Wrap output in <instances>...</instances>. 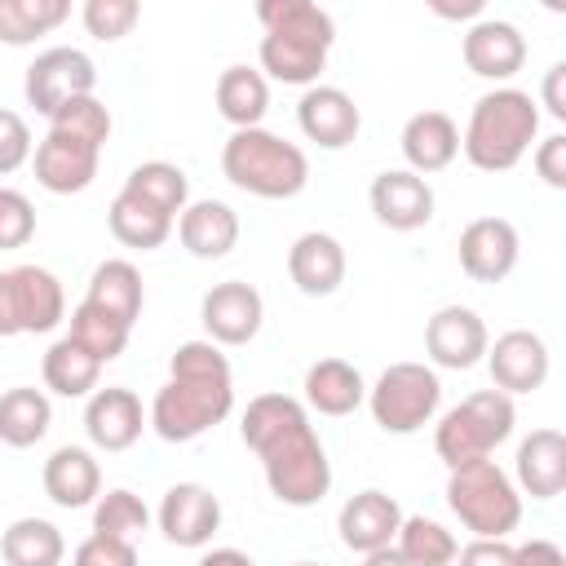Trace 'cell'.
Wrapping results in <instances>:
<instances>
[{"instance_id":"obj_1","label":"cell","mask_w":566,"mask_h":566,"mask_svg":"<svg viewBox=\"0 0 566 566\" xmlns=\"http://www.w3.org/2000/svg\"><path fill=\"white\" fill-rule=\"evenodd\" d=\"M243 442L256 451L274 500L287 509H310L332 486V460L292 394H256L239 424Z\"/></svg>"},{"instance_id":"obj_2","label":"cell","mask_w":566,"mask_h":566,"mask_svg":"<svg viewBox=\"0 0 566 566\" xmlns=\"http://www.w3.org/2000/svg\"><path fill=\"white\" fill-rule=\"evenodd\" d=\"M234 407L230 363L212 340L177 345L168 363V380L150 402V424L164 442H190L221 424Z\"/></svg>"},{"instance_id":"obj_3","label":"cell","mask_w":566,"mask_h":566,"mask_svg":"<svg viewBox=\"0 0 566 566\" xmlns=\"http://www.w3.org/2000/svg\"><path fill=\"white\" fill-rule=\"evenodd\" d=\"M256 18L265 27L261 49H256L261 71L274 75L279 84H314L336 40L332 13L310 0H261Z\"/></svg>"},{"instance_id":"obj_4","label":"cell","mask_w":566,"mask_h":566,"mask_svg":"<svg viewBox=\"0 0 566 566\" xmlns=\"http://www.w3.org/2000/svg\"><path fill=\"white\" fill-rule=\"evenodd\" d=\"M111 111L97 97H75L49 115V137L35 146V181L53 195H80L97 177Z\"/></svg>"},{"instance_id":"obj_5","label":"cell","mask_w":566,"mask_h":566,"mask_svg":"<svg viewBox=\"0 0 566 566\" xmlns=\"http://www.w3.org/2000/svg\"><path fill=\"white\" fill-rule=\"evenodd\" d=\"M539 133V111L535 97L522 88H491L473 102L469 128L460 137L464 155L482 172H509L535 142Z\"/></svg>"},{"instance_id":"obj_6","label":"cell","mask_w":566,"mask_h":566,"mask_svg":"<svg viewBox=\"0 0 566 566\" xmlns=\"http://www.w3.org/2000/svg\"><path fill=\"white\" fill-rule=\"evenodd\" d=\"M221 172L256 199H292L310 181V159L296 142L270 128H234L221 146Z\"/></svg>"},{"instance_id":"obj_7","label":"cell","mask_w":566,"mask_h":566,"mask_svg":"<svg viewBox=\"0 0 566 566\" xmlns=\"http://www.w3.org/2000/svg\"><path fill=\"white\" fill-rule=\"evenodd\" d=\"M447 504L460 517V526L473 531V539H504L522 522V495H517L513 478L491 455L451 469Z\"/></svg>"},{"instance_id":"obj_8","label":"cell","mask_w":566,"mask_h":566,"mask_svg":"<svg viewBox=\"0 0 566 566\" xmlns=\"http://www.w3.org/2000/svg\"><path fill=\"white\" fill-rule=\"evenodd\" d=\"M513 398L500 389H478L464 402H455L438 429H433V451L447 469H460L469 460H486L509 433H513Z\"/></svg>"},{"instance_id":"obj_9","label":"cell","mask_w":566,"mask_h":566,"mask_svg":"<svg viewBox=\"0 0 566 566\" xmlns=\"http://www.w3.org/2000/svg\"><path fill=\"white\" fill-rule=\"evenodd\" d=\"M442 402V380L424 363H394L367 389V407L385 433H416L433 420Z\"/></svg>"},{"instance_id":"obj_10","label":"cell","mask_w":566,"mask_h":566,"mask_svg":"<svg viewBox=\"0 0 566 566\" xmlns=\"http://www.w3.org/2000/svg\"><path fill=\"white\" fill-rule=\"evenodd\" d=\"M93 84H97V66L84 49H71V44H57V49H44L31 66H27V102L40 111V115H53L62 111L66 102L75 97H93Z\"/></svg>"},{"instance_id":"obj_11","label":"cell","mask_w":566,"mask_h":566,"mask_svg":"<svg viewBox=\"0 0 566 566\" xmlns=\"http://www.w3.org/2000/svg\"><path fill=\"white\" fill-rule=\"evenodd\" d=\"M199 318H203V332H208L212 345H248L261 332L265 301H261V292L252 283L226 279V283H212L203 292Z\"/></svg>"},{"instance_id":"obj_12","label":"cell","mask_w":566,"mask_h":566,"mask_svg":"<svg viewBox=\"0 0 566 566\" xmlns=\"http://www.w3.org/2000/svg\"><path fill=\"white\" fill-rule=\"evenodd\" d=\"M221 526V500L203 482H177L159 500V531L177 548H203Z\"/></svg>"},{"instance_id":"obj_13","label":"cell","mask_w":566,"mask_h":566,"mask_svg":"<svg viewBox=\"0 0 566 566\" xmlns=\"http://www.w3.org/2000/svg\"><path fill=\"white\" fill-rule=\"evenodd\" d=\"M486 367L500 394H531L548 380V345L539 332L513 327L504 336H495V345H486Z\"/></svg>"},{"instance_id":"obj_14","label":"cell","mask_w":566,"mask_h":566,"mask_svg":"<svg viewBox=\"0 0 566 566\" xmlns=\"http://www.w3.org/2000/svg\"><path fill=\"white\" fill-rule=\"evenodd\" d=\"M486 323L478 318V310L469 305H442L429 323H424V349L438 367H451V371H464L473 367L478 358H486Z\"/></svg>"},{"instance_id":"obj_15","label":"cell","mask_w":566,"mask_h":566,"mask_svg":"<svg viewBox=\"0 0 566 566\" xmlns=\"http://www.w3.org/2000/svg\"><path fill=\"white\" fill-rule=\"evenodd\" d=\"M296 124L310 142H318L323 150H340L358 137L363 128V115L354 106V97L336 84H310L296 102Z\"/></svg>"},{"instance_id":"obj_16","label":"cell","mask_w":566,"mask_h":566,"mask_svg":"<svg viewBox=\"0 0 566 566\" xmlns=\"http://www.w3.org/2000/svg\"><path fill=\"white\" fill-rule=\"evenodd\" d=\"M398 526H402L398 500L385 495V491H376V486L349 495V500L340 504V513H336L340 544H345L349 553H363V557L376 553V548H389L394 535H398Z\"/></svg>"},{"instance_id":"obj_17","label":"cell","mask_w":566,"mask_h":566,"mask_svg":"<svg viewBox=\"0 0 566 566\" xmlns=\"http://www.w3.org/2000/svg\"><path fill=\"white\" fill-rule=\"evenodd\" d=\"M367 199H371L376 221L389 226V230H402V234H407V230H420V226L433 221V186H429L424 177H416L411 168H389V172H380V177L371 181Z\"/></svg>"},{"instance_id":"obj_18","label":"cell","mask_w":566,"mask_h":566,"mask_svg":"<svg viewBox=\"0 0 566 566\" xmlns=\"http://www.w3.org/2000/svg\"><path fill=\"white\" fill-rule=\"evenodd\" d=\"M517 265V230L504 217H478L460 230V270L478 283H500Z\"/></svg>"},{"instance_id":"obj_19","label":"cell","mask_w":566,"mask_h":566,"mask_svg":"<svg viewBox=\"0 0 566 566\" xmlns=\"http://www.w3.org/2000/svg\"><path fill=\"white\" fill-rule=\"evenodd\" d=\"M464 66L482 80H513L526 62V35L504 18H478L464 31Z\"/></svg>"},{"instance_id":"obj_20","label":"cell","mask_w":566,"mask_h":566,"mask_svg":"<svg viewBox=\"0 0 566 566\" xmlns=\"http://www.w3.org/2000/svg\"><path fill=\"white\" fill-rule=\"evenodd\" d=\"M142 398L124 385H106V389H93L88 394V407H84V429H88V442L102 447V451H128L137 438H142Z\"/></svg>"},{"instance_id":"obj_21","label":"cell","mask_w":566,"mask_h":566,"mask_svg":"<svg viewBox=\"0 0 566 566\" xmlns=\"http://www.w3.org/2000/svg\"><path fill=\"white\" fill-rule=\"evenodd\" d=\"M4 283H9L18 332H53L66 318L62 283L49 270H40V265H13V270H4Z\"/></svg>"},{"instance_id":"obj_22","label":"cell","mask_w":566,"mask_h":566,"mask_svg":"<svg viewBox=\"0 0 566 566\" xmlns=\"http://www.w3.org/2000/svg\"><path fill=\"white\" fill-rule=\"evenodd\" d=\"M287 274L305 296H332L345 283V248L327 230H305L287 248Z\"/></svg>"},{"instance_id":"obj_23","label":"cell","mask_w":566,"mask_h":566,"mask_svg":"<svg viewBox=\"0 0 566 566\" xmlns=\"http://www.w3.org/2000/svg\"><path fill=\"white\" fill-rule=\"evenodd\" d=\"M177 239H181V248L190 256L217 261V256H226L239 243V217L221 199H195L177 217Z\"/></svg>"},{"instance_id":"obj_24","label":"cell","mask_w":566,"mask_h":566,"mask_svg":"<svg viewBox=\"0 0 566 566\" xmlns=\"http://www.w3.org/2000/svg\"><path fill=\"white\" fill-rule=\"evenodd\" d=\"M460 155V128L447 111H416L402 124V159L411 164L416 177L442 172Z\"/></svg>"},{"instance_id":"obj_25","label":"cell","mask_w":566,"mask_h":566,"mask_svg":"<svg viewBox=\"0 0 566 566\" xmlns=\"http://www.w3.org/2000/svg\"><path fill=\"white\" fill-rule=\"evenodd\" d=\"M517 486L531 500H553L566 486V438L557 429H535L517 447Z\"/></svg>"},{"instance_id":"obj_26","label":"cell","mask_w":566,"mask_h":566,"mask_svg":"<svg viewBox=\"0 0 566 566\" xmlns=\"http://www.w3.org/2000/svg\"><path fill=\"white\" fill-rule=\"evenodd\" d=\"M44 495L57 509H84L102 495V469L84 447H57L44 460Z\"/></svg>"},{"instance_id":"obj_27","label":"cell","mask_w":566,"mask_h":566,"mask_svg":"<svg viewBox=\"0 0 566 566\" xmlns=\"http://www.w3.org/2000/svg\"><path fill=\"white\" fill-rule=\"evenodd\" d=\"M363 398H367L363 371L354 363H345V358H318L305 371V402L318 416H349Z\"/></svg>"},{"instance_id":"obj_28","label":"cell","mask_w":566,"mask_h":566,"mask_svg":"<svg viewBox=\"0 0 566 566\" xmlns=\"http://www.w3.org/2000/svg\"><path fill=\"white\" fill-rule=\"evenodd\" d=\"M217 111L234 128H261L270 111V84L252 66H226L217 80Z\"/></svg>"},{"instance_id":"obj_29","label":"cell","mask_w":566,"mask_h":566,"mask_svg":"<svg viewBox=\"0 0 566 566\" xmlns=\"http://www.w3.org/2000/svg\"><path fill=\"white\" fill-rule=\"evenodd\" d=\"M106 221H111V234H115L124 248H142V252L159 248V243L172 234V217L159 212L155 203H146V199L133 195V190H119V195L111 199Z\"/></svg>"},{"instance_id":"obj_30","label":"cell","mask_w":566,"mask_h":566,"mask_svg":"<svg viewBox=\"0 0 566 566\" xmlns=\"http://www.w3.org/2000/svg\"><path fill=\"white\" fill-rule=\"evenodd\" d=\"M53 424V407L44 398V389L18 385L9 394H0V442L4 447H35Z\"/></svg>"},{"instance_id":"obj_31","label":"cell","mask_w":566,"mask_h":566,"mask_svg":"<svg viewBox=\"0 0 566 566\" xmlns=\"http://www.w3.org/2000/svg\"><path fill=\"white\" fill-rule=\"evenodd\" d=\"M84 301H93V305H102L106 314H115L119 323H137V314H142V274H137V265L133 261H102L97 270H93V279H88V296Z\"/></svg>"},{"instance_id":"obj_32","label":"cell","mask_w":566,"mask_h":566,"mask_svg":"<svg viewBox=\"0 0 566 566\" xmlns=\"http://www.w3.org/2000/svg\"><path fill=\"white\" fill-rule=\"evenodd\" d=\"M97 376H102V363L71 336L53 340L49 354H44V385L62 398H84L97 389Z\"/></svg>"},{"instance_id":"obj_33","label":"cell","mask_w":566,"mask_h":566,"mask_svg":"<svg viewBox=\"0 0 566 566\" xmlns=\"http://www.w3.org/2000/svg\"><path fill=\"white\" fill-rule=\"evenodd\" d=\"M0 553L9 566H62L66 539L53 522L44 517H18L4 535H0Z\"/></svg>"},{"instance_id":"obj_34","label":"cell","mask_w":566,"mask_h":566,"mask_svg":"<svg viewBox=\"0 0 566 566\" xmlns=\"http://www.w3.org/2000/svg\"><path fill=\"white\" fill-rule=\"evenodd\" d=\"M71 18L66 0H0V44H31Z\"/></svg>"},{"instance_id":"obj_35","label":"cell","mask_w":566,"mask_h":566,"mask_svg":"<svg viewBox=\"0 0 566 566\" xmlns=\"http://www.w3.org/2000/svg\"><path fill=\"white\" fill-rule=\"evenodd\" d=\"M124 190L142 195L146 203H155V208L168 212L172 221L181 217V208H186V199H190V181H186V172H181L177 164H168V159H146V164H137V168L128 172Z\"/></svg>"},{"instance_id":"obj_36","label":"cell","mask_w":566,"mask_h":566,"mask_svg":"<svg viewBox=\"0 0 566 566\" xmlns=\"http://www.w3.org/2000/svg\"><path fill=\"white\" fill-rule=\"evenodd\" d=\"M128 323H119L115 314H106L102 305H93V301H80L75 310H71V340H80L97 363H111V358H119L124 354V345H128Z\"/></svg>"},{"instance_id":"obj_37","label":"cell","mask_w":566,"mask_h":566,"mask_svg":"<svg viewBox=\"0 0 566 566\" xmlns=\"http://www.w3.org/2000/svg\"><path fill=\"white\" fill-rule=\"evenodd\" d=\"M394 548L411 566H451L455 553H460L455 535L442 522H433V517H402V526L394 535Z\"/></svg>"},{"instance_id":"obj_38","label":"cell","mask_w":566,"mask_h":566,"mask_svg":"<svg viewBox=\"0 0 566 566\" xmlns=\"http://www.w3.org/2000/svg\"><path fill=\"white\" fill-rule=\"evenodd\" d=\"M146 526H150V513H146L142 495L115 486V491H106V495L93 500V531H97V535L133 539V535H142Z\"/></svg>"},{"instance_id":"obj_39","label":"cell","mask_w":566,"mask_h":566,"mask_svg":"<svg viewBox=\"0 0 566 566\" xmlns=\"http://www.w3.org/2000/svg\"><path fill=\"white\" fill-rule=\"evenodd\" d=\"M80 18H84V31L93 40H124L137 27L142 4L137 0H84Z\"/></svg>"},{"instance_id":"obj_40","label":"cell","mask_w":566,"mask_h":566,"mask_svg":"<svg viewBox=\"0 0 566 566\" xmlns=\"http://www.w3.org/2000/svg\"><path fill=\"white\" fill-rule=\"evenodd\" d=\"M35 234V208L22 190L0 186V248H22Z\"/></svg>"},{"instance_id":"obj_41","label":"cell","mask_w":566,"mask_h":566,"mask_svg":"<svg viewBox=\"0 0 566 566\" xmlns=\"http://www.w3.org/2000/svg\"><path fill=\"white\" fill-rule=\"evenodd\" d=\"M27 159H31V128L18 111L0 106V177L18 172Z\"/></svg>"},{"instance_id":"obj_42","label":"cell","mask_w":566,"mask_h":566,"mask_svg":"<svg viewBox=\"0 0 566 566\" xmlns=\"http://www.w3.org/2000/svg\"><path fill=\"white\" fill-rule=\"evenodd\" d=\"M75 566H137V548L133 539H115V535H88L75 548Z\"/></svg>"},{"instance_id":"obj_43","label":"cell","mask_w":566,"mask_h":566,"mask_svg":"<svg viewBox=\"0 0 566 566\" xmlns=\"http://www.w3.org/2000/svg\"><path fill=\"white\" fill-rule=\"evenodd\" d=\"M535 172L544 177V186L566 190V133H553L535 146Z\"/></svg>"},{"instance_id":"obj_44","label":"cell","mask_w":566,"mask_h":566,"mask_svg":"<svg viewBox=\"0 0 566 566\" xmlns=\"http://www.w3.org/2000/svg\"><path fill=\"white\" fill-rule=\"evenodd\" d=\"M460 566H513V544L504 539H473L455 553Z\"/></svg>"},{"instance_id":"obj_45","label":"cell","mask_w":566,"mask_h":566,"mask_svg":"<svg viewBox=\"0 0 566 566\" xmlns=\"http://www.w3.org/2000/svg\"><path fill=\"white\" fill-rule=\"evenodd\" d=\"M513 566H566V553L553 539H526L513 548Z\"/></svg>"},{"instance_id":"obj_46","label":"cell","mask_w":566,"mask_h":566,"mask_svg":"<svg viewBox=\"0 0 566 566\" xmlns=\"http://www.w3.org/2000/svg\"><path fill=\"white\" fill-rule=\"evenodd\" d=\"M562 80H566V62H553L544 71V106L553 119H566V93H562Z\"/></svg>"},{"instance_id":"obj_47","label":"cell","mask_w":566,"mask_h":566,"mask_svg":"<svg viewBox=\"0 0 566 566\" xmlns=\"http://www.w3.org/2000/svg\"><path fill=\"white\" fill-rule=\"evenodd\" d=\"M199 566H252V557L239 553V548H212V553L199 557Z\"/></svg>"},{"instance_id":"obj_48","label":"cell","mask_w":566,"mask_h":566,"mask_svg":"<svg viewBox=\"0 0 566 566\" xmlns=\"http://www.w3.org/2000/svg\"><path fill=\"white\" fill-rule=\"evenodd\" d=\"M0 336H18V318H13V301H9L4 270H0Z\"/></svg>"},{"instance_id":"obj_49","label":"cell","mask_w":566,"mask_h":566,"mask_svg":"<svg viewBox=\"0 0 566 566\" xmlns=\"http://www.w3.org/2000/svg\"><path fill=\"white\" fill-rule=\"evenodd\" d=\"M438 18H473L482 13V0H464V4H433Z\"/></svg>"},{"instance_id":"obj_50","label":"cell","mask_w":566,"mask_h":566,"mask_svg":"<svg viewBox=\"0 0 566 566\" xmlns=\"http://www.w3.org/2000/svg\"><path fill=\"white\" fill-rule=\"evenodd\" d=\"M363 566H411V562H407V557H402V553L389 544V548H376V553H367V562H363Z\"/></svg>"},{"instance_id":"obj_51","label":"cell","mask_w":566,"mask_h":566,"mask_svg":"<svg viewBox=\"0 0 566 566\" xmlns=\"http://www.w3.org/2000/svg\"><path fill=\"white\" fill-rule=\"evenodd\" d=\"M296 566H318V562H296Z\"/></svg>"}]
</instances>
